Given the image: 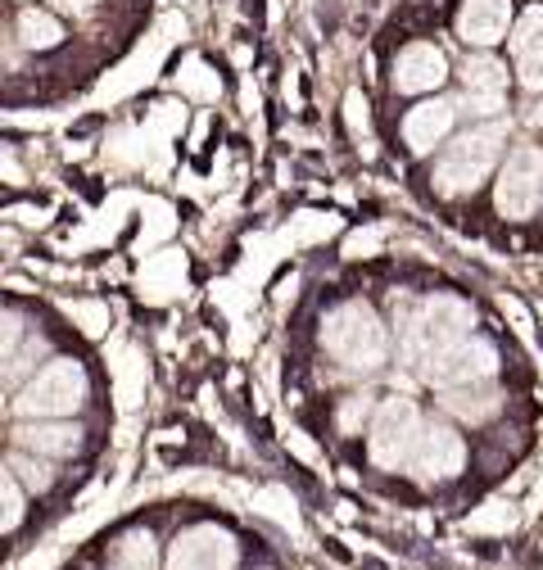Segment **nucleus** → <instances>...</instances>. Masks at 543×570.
Segmentation results:
<instances>
[{"instance_id":"nucleus-1","label":"nucleus","mask_w":543,"mask_h":570,"mask_svg":"<svg viewBox=\"0 0 543 570\" xmlns=\"http://www.w3.org/2000/svg\"><path fill=\"white\" fill-rule=\"evenodd\" d=\"M471 304L453 299V295H435V299H422L413 313L403 317V335H398V353L413 367H431L440 353H448L453 344L466 340L471 331Z\"/></svg>"},{"instance_id":"nucleus-2","label":"nucleus","mask_w":543,"mask_h":570,"mask_svg":"<svg viewBox=\"0 0 543 570\" xmlns=\"http://www.w3.org/2000/svg\"><path fill=\"white\" fill-rule=\"evenodd\" d=\"M322 348L349 372H376L389 353V335H385V322L376 317V308L354 299V304H339L322 317Z\"/></svg>"},{"instance_id":"nucleus-3","label":"nucleus","mask_w":543,"mask_h":570,"mask_svg":"<svg viewBox=\"0 0 543 570\" xmlns=\"http://www.w3.org/2000/svg\"><path fill=\"white\" fill-rule=\"evenodd\" d=\"M507 140V122H490V127H475L462 131L453 146H444L440 164H435V190L440 195H466L475 190L498 164V150Z\"/></svg>"},{"instance_id":"nucleus-4","label":"nucleus","mask_w":543,"mask_h":570,"mask_svg":"<svg viewBox=\"0 0 543 570\" xmlns=\"http://www.w3.org/2000/svg\"><path fill=\"white\" fill-rule=\"evenodd\" d=\"M87 403V372L73 358H55L41 367L14 399V412L23 421H46V416H73Z\"/></svg>"},{"instance_id":"nucleus-5","label":"nucleus","mask_w":543,"mask_h":570,"mask_svg":"<svg viewBox=\"0 0 543 570\" xmlns=\"http://www.w3.org/2000/svg\"><path fill=\"white\" fill-rule=\"evenodd\" d=\"M422 412L413 399H385L372 421V462L381 471H403L413 462V449L422 440Z\"/></svg>"},{"instance_id":"nucleus-6","label":"nucleus","mask_w":543,"mask_h":570,"mask_svg":"<svg viewBox=\"0 0 543 570\" xmlns=\"http://www.w3.org/2000/svg\"><path fill=\"white\" fill-rule=\"evenodd\" d=\"M498 213L512 223L530 218L543 199V150L539 146H516L498 173Z\"/></svg>"},{"instance_id":"nucleus-7","label":"nucleus","mask_w":543,"mask_h":570,"mask_svg":"<svg viewBox=\"0 0 543 570\" xmlns=\"http://www.w3.org/2000/svg\"><path fill=\"white\" fill-rule=\"evenodd\" d=\"M498 372V353L490 340H462L453 344L448 353H440V358L426 367V381L440 385V390H462V385H481Z\"/></svg>"},{"instance_id":"nucleus-8","label":"nucleus","mask_w":543,"mask_h":570,"mask_svg":"<svg viewBox=\"0 0 543 570\" xmlns=\"http://www.w3.org/2000/svg\"><path fill=\"white\" fill-rule=\"evenodd\" d=\"M236 566V539L218 525H195L172 543L168 570H231Z\"/></svg>"},{"instance_id":"nucleus-9","label":"nucleus","mask_w":543,"mask_h":570,"mask_svg":"<svg viewBox=\"0 0 543 570\" xmlns=\"http://www.w3.org/2000/svg\"><path fill=\"white\" fill-rule=\"evenodd\" d=\"M462 462H466V449H462L457 431H448V425H426L407 466L417 471V480L435 484V480H453L462 471Z\"/></svg>"},{"instance_id":"nucleus-10","label":"nucleus","mask_w":543,"mask_h":570,"mask_svg":"<svg viewBox=\"0 0 543 570\" xmlns=\"http://www.w3.org/2000/svg\"><path fill=\"white\" fill-rule=\"evenodd\" d=\"M444 78H448V59L431 41H413L398 55V63H394V91H403V96L435 91Z\"/></svg>"},{"instance_id":"nucleus-11","label":"nucleus","mask_w":543,"mask_h":570,"mask_svg":"<svg viewBox=\"0 0 543 570\" xmlns=\"http://www.w3.org/2000/svg\"><path fill=\"white\" fill-rule=\"evenodd\" d=\"M462 91H466V105L471 114L481 118H494L503 109V91H507V68L494 59V55H471L466 68H462Z\"/></svg>"},{"instance_id":"nucleus-12","label":"nucleus","mask_w":543,"mask_h":570,"mask_svg":"<svg viewBox=\"0 0 543 570\" xmlns=\"http://www.w3.org/2000/svg\"><path fill=\"white\" fill-rule=\"evenodd\" d=\"M512 23V0H462L457 10V37L466 46H498Z\"/></svg>"},{"instance_id":"nucleus-13","label":"nucleus","mask_w":543,"mask_h":570,"mask_svg":"<svg viewBox=\"0 0 543 570\" xmlns=\"http://www.w3.org/2000/svg\"><path fill=\"white\" fill-rule=\"evenodd\" d=\"M453 118H457V105L453 100H426L417 109H407L403 118V140L413 155H431L440 140L453 131Z\"/></svg>"},{"instance_id":"nucleus-14","label":"nucleus","mask_w":543,"mask_h":570,"mask_svg":"<svg viewBox=\"0 0 543 570\" xmlns=\"http://www.w3.org/2000/svg\"><path fill=\"white\" fill-rule=\"evenodd\" d=\"M14 444L28 453H41V458H73L82 449V431L46 416V421H23L14 431Z\"/></svg>"},{"instance_id":"nucleus-15","label":"nucleus","mask_w":543,"mask_h":570,"mask_svg":"<svg viewBox=\"0 0 543 570\" xmlns=\"http://www.w3.org/2000/svg\"><path fill=\"white\" fill-rule=\"evenodd\" d=\"M444 407L457 412L462 421H485L498 412V390L490 381L481 385H462V390H444Z\"/></svg>"},{"instance_id":"nucleus-16","label":"nucleus","mask_w":543,"mask_h":570,"mask_svg":"<svg viewBox=\"0 0 543 570\" xmlns=\"http://www.w3.org/2000/svg\"><path fill=\"white\" fill-rule=\"evenodd\" d=\"M109 570H159V552H155V539L146 530H131L113 543V557H109Z\"/></svg>"},{"instance_id":"nucleus-17","label":"nucleus","mask_w":543,"mask_h":570,"mask_svg":"<svg viewBox=\"0 0 543 570\" xmlns=\"http://www.w3.org/2000/svg\"><path fill=\"white\" fill-rule=\"evenodd\" d=\"M14 32H19V41H23L28 50H50V46H59V41H63L59 19H55V14H46V10H23V14H19V23H14Z\"/></svg>"},{"instance_id":"nucleus-18","label":"nucleus","mask_w":543,"mask_h":570,"mask_svg":"<svg viewBox=\"0 0 543 570\" xmlns=\"http://www.w3.org/2000/svg\"><path fill=\"white\" fill-rule=\"evenodd\" d=\"M6 471H14L19 475V484H28V489H46L55 475H50V466L41 462V453H28V449H19L14 458H10V466Z\"/></svg>"},{"instance_id":"nucleus-19","label":"nucleus","mask_w":543,"mask_h":570,"mask_svg":"<svg viewBox=\"0 0 543 570\" xmlns=\"http://www.w3.org/2000/svg\"><path fill=\"white\" fill-rule=\"evenodd\" d=\"M507 41H512V50H516V59H521V55H525L530 46H539V41H543V6H534V10H525V14H521V23L512 28V37H507Z\"/></svg>"},{"instance_id":"nucleus-20","label":"nucleus","mask_w":543,"mask_h":570,"mask_svg":"<svg viewBox=\"0 0 543 570\" xmlns=\"http://www.w3.org/2000/svg\"><path fill=\"white\" fill-rule=\"evenodd\" d=\"M516 73H521V87L543 91V41H539V46H530V50L516 59Z\"/></svg>"},{"instance_id":"nucleus-21","label":"nucleus","mask_w":543,"mask_h":570,"mask_svg":"<svg viewBox=\"0 0 543 570\" xmlns=\"http://www.w3.org/2000/svg\"><path fill=\"white\" fill-rule=\"evenodd\" d=\"M23 521V484L14 471H6V530H14Z\"/></svg>"},{"instance_id":"nucleus-22","label":"nucleus","mask_w":543,"mask_h":570,"mask_svg":"<svg viewBox=\"0 0 543 570\" xmlns=\"http://www.w3.org/2000/svg\"><path fill=\"white\" fill-rule=\"evenodd\" d=\"M68 313L82 322L87 335H100V331L109 326V308H100V304H68Z\"/></svg>"},{"instance_id":"nucleus-23","label":"nucleus","mask_w":543,"mask_h":570,"mask_svg":"<svg viewBox=\"0 0 543 570\" xmlns=\"http://www.w3.org/2000/svg\"><path fill=\"white\" fill-rule=\"evenodd\" d=\"M367 412H372V399H367V394H354V399L345 403V412H339V431H345V435H354L358 425L367 421Z\"/></svg>"},{"instance_id":"nucleus-24","label":"nucleus","mask_w":543,"mask_h":570,"mask_svg":"<svg viewBox=\"0 0 543 570\" xmlns=\"http://www.w3.org/2000/svg\"><path fill=\"white\" fill-rule=\"evenodd\" d=\"M190 73H195V78H181V87H186V91H199V96H218L214 78H204V73H209V68H204V63H190Z\"/></svg>"},{"instance_id":"nucleus-25","label":"nucleus","mask_w":543,"mask_h":570,"mask_svg":"<svg viewBox=\"0 0 543 570\" xmlns=\"http://www.w3.org/2000/svg\"><path fill=\"white\" fill-rule=\"evenodd\" d=\"M50 6H55L59 14H73V19H87V14L96 10V0H50Z\"/></svg>"},{"instance_id":"nucleus-26","label":"nucleus","mask_w":543,"mask_h":570,"mask_svg":"<svg viewBox=\"0 0 543 570\" xmlns=\"http://www.w3.org/2000/svg\"><path fill=\"white\" fill-rule=\"evenodd\" d=\"M530 122H534V127H543V105H539V109L530 114Z\"/></svg>"}]
</instances>
